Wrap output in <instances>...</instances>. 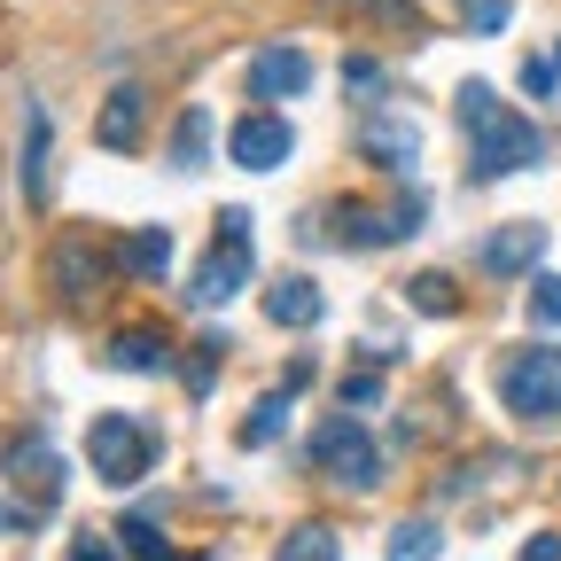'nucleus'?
I'll return each instance as SVG.
<instances>
[{
	"label": "nucleus",
	"mask_w": 561,
	"mask_h": 561,
	"mask_svg": "<svg viewBox=\"0 0 561 561\" xmlns=\"http://www.w3.org/2000/svg\"><path fill=\"white\" fill-rule=\"evenodd\" d=\"M227 157L242 172H273V164L297 157V133H289V117H273V110H242L234 133H227Z\"/></svg>",
	"instance_id": "nucleus-11"
},
{
	"label": "nucleus",
	"mask_w": 561,
	"mask_h": 561,
	"mask_svg": "<svg viewBox=\"0 0 561 561\" xmlns=\"http://www.w3.org/2000/svg\"><path fill=\"white\" fill-rule=\"evenodd\" d=\"M87 460H94V476L110 491H125V483H140V476L157 468V437L140 430L133 413H102L94 430H87Z\"/></svg>",
	"instance_id": "nucleus-4"
},
{
	"label": "nucleus",
	"mask_w": 561,
	"mask_h": 561,
	"mask_svg": "<svg viewBox=\"0 0 561 561\" xmlns=\"http://www.w3.org/2000/svg\"><path fill=\"white\" fill-rule=\"evenodd\" d=\"M273 561H343V538H335L328 523H297L289 538L273 546Z\"/></svg>",
	"instance_id": "nucleus-21"
},
{
	"label": "nucleus",
	"mask_w": 561,
	"mask_h": 561,
	"mask_svg": "<svg viewBox=\"0 0 561 561\" xmlns=\"http://www.w3.org/2000/svg\"><path fill=\"white\" fill-rule=\"evenodd\" d=\"M172 164H180V172H203V164H210V110H180V125H172Z\"/></svg>",
	"instance_id": "nucleus-20"
},
{
	"label": "nucleus",
	"mask_w": 561,
	"mask_h": 561,
	"mask_svg": "<svg viewBox=\"0 0 561 561\" xmlns=\"http://www.w3.org/2000/svg\"><path fill=\"white\" fill-rule=\"evenodd\" d=\"M110 367H125V375H164V367H172V343H164L157 328H125V335L110 343Z\"/></svg>",
	"instance_id": "nucleus-16"
},
{
	"label": "nucleus",
	"mask_w": 561,
	"mask_h": 561,
	"mask_svg": "<svg viewBox=\"0 0 561 561\" xmlns=\"http://www.w3.org/2000/svg\"><path fill=\"white\" fill-rule=\"evenodd\" d=\"M117 265H125V280H164V273H172V234H164V227L117 234Z\"/></svg>",
	"instance_id": "nucleus-15"
},
{
	"label": "nucleus",
	"mask_w": 561,
	"mask_h": 561,
	"mask_svg": "<svg viewBox=\"0 0 561 561\" xmlns=\"http://www.w3.org/2000/svg\"><path fill=\"white\" fill-rule=\"evenodd\" d=\"M320 312H328V297H320V280H305V273H289V280L265 289V320L273 328H320Z\"/></svg>",
	"instance_id": "nucleus-14"
},
{
	"label": "nucleus",
	"mask_w": 561,
	"mask_h": 561,
	"mask_svg": "<svg viewBox=\"0 0 561 561\" xmlns=\"http://www.w3.org/2000/svg\"><path fill=\"white\" fill-rule=\"evenodd\" d=\"M546 257V219H507L476 242V273L483 280H523L530 265Z\"/></svg>",
	"instance_id": "nucleus-8"
},
{
	"label": "nucleus",
	"mask_w": 561,
	"mask_h": 561,
	"mask_svg": "<svg viewBox=\"0 0 561 561\" xmlns=\"http://www.w3.org/2000/svg\"><path fill=\"white\" fill-rule=\"evenodd\" d=\"M110 257H117V250H102L94 234H62L55 257H47L55 297H62V305H94V289H110Z\"/></svg>",
	"instance_id": "nucleus-7"
},
{
	"label": "nucleus",
	"mask_w": 561,
	"mask_h": 561,
	"mask_svg": "<svg viewBox=\"0 0 561 561\" xmlns=\"http://www.w3.org/2000/svg\"><path fill=\"white\" fill-rule=\"evenodd\" d=\"M16 530H32V515H24L16 500H0V538H16Z\"/></svg>",
	"instance_id": "nucleus-33"
},
{
	"label": "nucleus",
	"mask_w": 561,
	"mask_h": 561,
	"mask_svg": "<svg viewBox=\"0 0 561 561\" xmlns=\"http://www.w3.org/2000/svg\"><path fill=\"white\" fill-rule=\"evenodd\" d=\"M289 398H297V390H265V398H257V413L242 421V445H273L280 430H289Z\"/></svg>",
	"instance_id": "nucleus-24"
},
{
	"label": "nucleus",
	"mask_w": 561,
	"mask_h": 561,
	"mask_svg": "<svg viewBox=\"0 0 561 561\" xmlns=\"http://www.w3.org/2000/svg\"><path fill=\"white\" fill-rule=\"evenodd\" d=\"M453 117H460V133H468V180L476 187H491V180H507V172H530V164H546V133L530 125V117H515L500 94H491L483 79H468L460 94H453Z\"/></svg>",
	"instance_id": "nucleus-1"
},
{
	"label": "nucleus",
	"mask_w": 561,
	"mask_h": 561,
	"mask_svg": "<svg viewBox=\"0 0 561 561\" xmlns=\"http://www.w3.org/2000/svg\"><path fill=\"white\" fill-rule=\"evenodd\" d=\"M335 398H343V413H367V405H382V375L375 367H343Z\"/></svg>",
	"instance_id": "nucleus-26"
},
{
	"label": "nucleus",
	"mask_w": 561,
	"mask_h": 561,
	"mask_svg": "<svg viewBox=\"0 0 561 561\" xmlns=\"http://www.w3.org/2000/svg\"><path fill=\"white\" fill-rule=\"evenodd\" d=\"M305 87H312V55H305V47H289V39L257 47V55H250V70H242V94H250L257 110H273L280 94H305Z\"/></svg>",
	"instance_id": "nucleus-9"
},
{
	"label": "nucleus",
	"mask_w": 561,
	"mask_h": 561,
	"mask_svg": "<svg viewBox=\"0 0 561 561\" xmlns=\"http://www.w3.org/2000/svg\"><path fill=\"white\" fill-rule=\"evenodd\" d=\"M359 157H367L375 172H398V180H405V172L421 164V117H413V110H390V102L367 110V117H359Z\"/></svg>",
	"instance_id": "nucleus-6"
},
{
	"label": "nucleus",
	"mask_w": 561,
	"mask_h": 561,
	"mask_svg": "<svg viewBox=\"0 0 561 561\" xmlns=\"http://www.w3.org/2000/svg\"><path fill=\"white\" fill-rule=\"evenodd\" d=\"M500 405L523 421V430H553L561 421V343H523L500 359Z\"/></svg>",
	"instance_id": "nucleus-2"
},
{
	"label": "nucleus",
	"mask_w": 561,
	"mask_h": 561,
	"mask_svg": "<svg viewBox=\"0 0 561 561\" xmlns=\"http://www.w3.org/2000/svg\"><path fill=\"white\" fill-rule=\"evenodd\" d=\"M405 305L430 312V320H453V312H460V289H453L445 273H413V280H405Z\"/></svg>",
	"instance_id": "nucleus-22"
},
{
	"label": "nucleus",
	"mask_w": 561,
	"mask_h": 561,
	"mask_svg": "<svg viewBox=\"0 0 561 561\" xmlns=\"http://www.w3.org/2000/svg\"><path fill=\"white\" fill-rule=\"evenodd\" d=\"M553 87H561V55H523V94L546 102Z\"/></svg>",
	"instance_id": "nucleus-29"
},
{
	"label": "nucleus",
	"mask_w": 561,
	"mask_h": 561,
	"mask_svg": "<svg viewBox=\"0 0 561 561\" xmlns=\"http://www.w3.org/2000/svg\"><path fill=\"white\" fill-rule=\"evenodd\" d=\"M343 87H351V102H359V110H382V94H390V79H382L375 55H343Z\"/></svg>",
	"instance_id": "nucleus-23"
},
{
	"label": "nucleus",
	"mask_w": 561,
	"mask_h": 561,
	"mask_svg": "<svg viewBox=\"0 0 561 561\" xmlns=\"http://www.w3.org/2000/svg\"><path fill=\"white\" fill-rule=\"evenodd\" d=\"M140 125H149V94L140 87H110L102 94V117H94V140L110 157H133L140 149Z\"/></svg>",
	"instance_id": "nucleus-13"
},
{
	"label": "nucleus",
	"mask_w": 561,
	"mask_h": 561,
	"mask_svg": "<svg viewBox=\"0 0 561 561\" xmlns=\"http://www.w3.org/2000/svg\"><path fill=\"white\" fill-rule=\"evenodd\" d=\"M250 234H219V242H210V257L195 265V280H187V297L210 312V305H234L242 289H250Z\"/></svg>",
	"instance_id": "nucleus-10"
},
{
	"label": "nucleus",
	"mask_w": 561,
	"mask_h": 561,
	"mask_svg": "<svg viewBox=\"0 0 561 561\" xmlns=\"http://www.w3.org/2000/svg\"><path fill=\"white\" fill-rule=\"evenodd\" d=\"M227 359V335H195V351H187V390L203 398L210 390V367H219Z\"/></svg>",
	"instance_id": "nucleus-28"
},
{
	"label": "nucleus",
	"mask_w": 561,
	"mask_h": 561,
	"mask_svg": "<svg viewBox=\"0 0 561 561\" xmlns=\"http://www.w3.org/2000/svg\"><path fill=\"white\" fill-rule=\"evenodd\" d=\"M335 9H351V16H359V24H375V32L421 39V0H335Z\"/></svg>",
	"instance_id": "nucleus-18"
},
{
	"label": "nucleus",
	"mask_w": 561,
	"mask_h": 561,
	"mask_svg": "<svg viewBox=\"0 0 561 561\" xmlns=\"http://www.w3.org/2000/svg\"><path fill=\"white\" fill-rule=\"evenodd\" d=\"M47 157H55V125H47V110H32L24 117V203L32 210L47 203Z\"/></svg>",
	"instance_id": "nucleus-17"
},
{
	"label": "nucleus",
	"mask_w": 561,
	"mask_h": 561,
	"mask_svg": "<svg viewBox=\"0 0 561 561\" xmlns=\"http://www.w3.org/2000/svg\"><path fill=\"white\" fill-rule=\"evenodd\" d=\"M515 561H561V530H538V538H530Z\"/></svg>",
	"instance_id": "nucleus-32"
},
{
	"label": "nucleus",
	"mask_w": 561,
	"mask_h": 561,
	"mask_svg": "<svg viewBox=\"0 0 561 561\" xmlns=\"http://www.w3.org/2000/svg\"><path fill=\"white\" fill-rule=\"evenodd\" d=\"M437 553H445L437 523H398L390 530V561H437Z\"/></svg>",
	"instance_id": "nucleus-25"
},
{
	"label": "nucleus",
	"mask_w": 561,
	"mask_h": 561,
	"mask_svg": "<svg viewBox=\"0 0 561 561\" xmlns=\"http://www.w3.org/2000/svg\"><path fill=\"white\" fill-rule=\"evenodd\" d=\"M0 468H9V483L39 491V507L62 500V453L47 437H9V445H0Z\"/></svg>",
	"instance_id": "nucleus-12"
},
{
	"label": "nucleus",
	"mask_w": 561,
	"mask_h": 561,
	"mask_svg": "<svg viewBox=\"0 0 561 561\" xmlns=\"http://www.w3.org/2000/svg\"><path fill=\"white\" fill-rule=\"evenodd\" d=\"M530 328H561V273H546L530 289Z\"/></svg>",
	"instance_id": "nucleus-30"
},
{
	"label": "nucleus",
	"mask_w": 561,
	"mask_h": 561,
	"mask_svg": "<svg viewBox=\"0 0 561 561\" xmlns=\"http://www.w3.org/2000/svg\"><path fill=\"white\" fill-rule=\"evenodd\" d=\"M125 546L117 538H102V530H79V538H70V561H117Z\"/></svg>",
	"instance_id": "nucleus-31"
},
{
	"label": "nucleus",
	"mask_w": 561,
	"mask_h": 561,
	"mask_svg": "<svg viewBox=\"0 0 561 561\" xmlns=\"http://www.w3.org/2000/svg\"><path fill=\"white\" fill-rule=\"evenodd\" d=\"M460 9V24L476 32V39H491V32H507V16H515V0H453Z\"/></svg>",
	"instance_id": "nucleus-27"
},
{
	"label": "nucleus",
	"mask_w": 561,
	"mask_h": 561,
	"mask_svg": "<svg viewBox=\"0 0 561 561\" xmlns=\"http://www.w3.org/2000/svg\"><path fill=\"white\" fill-rule=\"evenodd\" d=\"M328 219H335V242H343V250H390V242H405V234L430 227V203H421V195H398L390 210H375V203H335Z\"/></svg>",
	"instance_id": "nucleus-5"
},
{
	"label": "nucleus",
	"mask_w": 561,
	"mask_h": 561,
	"mask_svg": "<svg viewBox=\"0 0 561 561\" xmlns=\"http://www.w3.org/2000/svg\"><path fill=\"white\" fill-rule=\"evenodd\" d=\"M117 546H125V561H180L172 538L157 530V515H117Z\"/></svg>",
	"instance_id": "nucleus-19"
},
{
	"label": "nucleus",
	"mask_w": 561,
	"mask_h": 561,
	"mask_svg": "<svg viewBox=\"0 0 561 561\" xmlns=\"http://www.w3.org/2000/svg\"><path fill=\"white\" fill-rule=\"evenodd\" d=\"M312 468L328 476V483H343V491H367L382 483V453H375V437L359 430V413H328L320 430H312Z\"/></svg>",
	"instance_id": "nucleus-3"
}]
</instances>
